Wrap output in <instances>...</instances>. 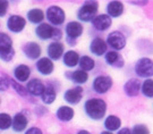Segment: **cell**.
<instances>
[{
  "label": "cell",
  "mask_w": 153,
  "mask_h": 134,
  "mask_svg": "<svg viewBox=\"0 0 153 134\" xmlns=\"http://www.w3.org/2000/svg\"><path fill=\"white\" fill-rule=\"evenodd\" d=\"M104 62L114 68H123L125 65V60L123 56L118 51L114 50L107 51V54L104 55Z\"/></svg>",
  "instance_id": "obj_21"
},
{
  "label": "cell",
  "mask_w": 153,
  "mask_h": 134,
  "mask_svg": "<svg viewBox=\"0 0 153 134\" xmlns=\"http://www.w3.org/2000/svg\"><path fill=\"white\" fill-rule=\"evenodd\" d=\"M44 88H45V84L40 78H31L26 82V85H25L28 95H32V97H40L42 95Z\"/></svg>",
  "instance_id": "obj_17"
},
{
  "label": "cell",
  "mask_w": 153,
  "mask_h": 134,
  "mask_svg": "<svg viewBox=\"0 0 153 134\" xmlns=\"http://www.w3.org/2000/svg\"><path fill=\"white\" fill-rule=\"evenodd\" d=\"M124 4L121 1H117V0H114V1H110L108 2V5L105 7V11H107V15L112 19V18H118L123 15L124 13Z\"/></svg>",
  "instance_id": "obj_22"
},
{
  "label": "cell",
  "mask_w": 153,
  "mask_h": 134,
  "mask_svg": "<svg viewBox=\"0 0 153 134\" xmlns=\"http://www.w3.org/2000/svg\"><path fill=\"white\" fill-rule=\"evenodd\" d=\"M9 81H10V86L16 91L17 93H18V95H21V97H23V98H26V97H27L28 93L24 85H22L21 83H18V82L15 81L14 78L9 77Z\"/></svg>",
  "instance_id": "obj_32"
},
{
  "label": "cell",
  "mask_w": 153,
  "mask_h": 134,
  "mask_svg": "<svg viewBox=\"0 0 153 134\" xmlns=\"http://www.w3.org/2000/svg\"><path fill=\"white\" fill-rule=\"evenodd\" d=\"M141 81L136 77H131L124 84V92L127 97H137L141 92Z\"/></svg>",
  "instance_id": "obj_20"
},
{
  "label": "cell",
  "mask_w": 153,
  "mask_h": 134,
  "mask_svg": "<svg viewBox=\"0 0 153 134\" xmlns=\"http://www.w3.org/2000/svg\"><path fill=\"white\" fill-rule=\"evenodd\" d=\"M65 54V45L58 41H51L47 47V55L48 58L52 62L60 60Z\"/></svg>",
  "instance_id": "obj_10"
},
{
  "label": "cell",
  "mask_w": 153,
  "mask_h": 134,
  "mask_svg": "<svg viewBox=\"0 0 153 134\" xmlns=\"http://www.w3.org/2000/svg\"><path fill=\"white\" fill-rule=\"evenodd\" d=\"M107 45L110 47L114 51H120L127 45V39L125 34H123L120 31H112L107 35Z\"/></svg>",
  "instance_id": "obj_7"
},
{
  "label": "cell",
  "mask_w": 153,
  "mask_h": 134,
  "mask_svg": "<svg viewBox=\"0 0 153 134\" xmlns=\"http://www.w3.org/2000/svg\"><path fill=\"white\" fill-rule=\"evenodd\" d=\"M114 85V81L109 75H98L92 82V89L98 95H104Z\"/></svg>",
  "instance_id": "obj_6"
},
{
  "label": "cell",
  "mask_w": 153,
  "mask_h": 134,
  "mask_svg": "<svg viewBox=\"0 0 153 134\" xmlns=\"http://www.w3.org/2000/svg\"><path fill=\"white\" fill-rule=\"evenodd\" d=\"M131 5H141V6H145L148 4V1H140V2H137V1H131Z\"/></svg>",
  "instance_id": "obj_39"
},
{
  "label": "cell",
  "mask_w": 153,
  "mask_h": 134,
  "mask_svg": "<svg viewBox=\"0 0 153 134\" xmlns=\"http://www.w3.org/2000/svg\"><path fill=\"white\" fill-rule=\"evenodd\" d=\"M84 112L93 121H101L107 112V102L101 98H90L84 102Z\"/></svg>",
  "instance_id": "obj_1"
},
{
  "label": "cell",
  "mask_w": 153,
  "mask_h": 134,
  "mask_svg": "<svg viewBox=\"0 0 153 134\" xmlns=\"http://www.w3.org/2000/svg\"><path fill=\"white\" fill-rule=\"evenodd\" d=\"M65 75L73 83L81 85V86H82V84H85L88 81V73L84 72L82 69H75L71 73H66Z\"/></svg>",
  "instance_id": "obj_23"
},
{
  "label": "cell",
  "mask_w": 153,
  "mask_h": 134,
  "mask_svg": "<svg viewBox=\"0 0 153 134\" xmlns=\"http://www.w3.org/2000/svg\"><path fill=\"white\" fill-rule=\"evenodd\" d=\"M92 26L99 32H103L107 31L108 28H110V26L112 25V19L110 18L107 14H100L93 18Z\"/></svg>",
  "instance_id": "obj_19"
},
{
  "label": "cell",
  "mask_w": 153,
  "mask_h": 134,
  "mask_svg": "<svg viewBox=\"0 0 153 134\" xmlns=\"http://www.w3.org/2000/svg\"><path fill=\"white\" fill-rule=\"evenodd\" d=\"M28 125V118L24 112H17L13 116L11 121V129L16 133H21L27 130Z\"/></svg>",
  "instance_id": "obj_16"
},
{
  "label": "cell",
  "mask_w": 153,
  "mask_h": 134,
  "mask_svg": "<svg viewBox=\"0 0 153 134\" xmlns=\"http://www.w3.org/2000/svg\"><path fill=\"white\" fill-rule=\"evenodd\" d=\"M10 88V81L7 75L0 76V92H5Z\"/></svg>",
  "instance_id": "obj_34"
},
{
  "label": "cell",
  "mask_w": 153,
  "mask_h": 134,
  "mask_svg": "<svg viewBox=\"0 0 153 134\" xmlns=\"http://www.w3.org/2000/svg\"><path fill=\"white\" fill-rule=\"evenodd\" d=\"M88 49H90L92 55H94V56L97 57H101V56H104L107 54L108 45H107L105 40H103L102 38H100V36H97V38L92 39V41L90 42Z\"/></svg>",
  "instance_id": "obj_14"
},
{
  "label": "cell",
  "mask_w": 153,
  "mask_h": 134,
  "mask_svg": "<svg viewBox=\"0 0 153 134\" xmlns=\"http://www.w3.org/2000/svg\"><path fill=\"white\" fill-rule=\"evenodd\" d=\"M83 93H84L83 86L76 85L64 92V100L69 105H78L83 99Z\"/></svg>",
  "instance_id": "obj_11"
},
{
  "label": "cell",
  "mask_w": 153,
  "mask_h": 134,
  "mask_svg": "<svg viewBox=\"0 0 153 134\" xmlns=\"http://www.w3.org/2000/svg\"><path fill=\"white\" fill-rule=\"evenodd\" d=\"M57 91L58 90L56 89L53 85H51L50 83L48 85H45L42 95H40V98H41V100H42V102H43L44 105L49 106V105H52L55 102L56 99H57Z\"/></svg>",
  "instance_id": "obj_24"
},
{
  "label": "cell",
  "mask_w": 153,
  "mask_h": 134,
  "mask_svg": "<svg viewBox=\"0 0 153 134\" xmlns=\"http://www.w3.org/2000/svg\"><path fill=\"white\" fill-rule=\"evenodd\" d=\"M24 56L30 60H38L42 55V47L35 41H27L22 47Z\"/></svg>",
  "instance_id": "obj_9"
},
{
  "label": "cell",
  "mask_w": 153,
  "mask_h": 134,
  "mask_svg": "<svg viewBox=\"0 0 153 134\" xmlns=\"http://www.w3.org/2000/svg\"><path fill=\"white\" fill-rule=\"evenodd\" d=\"M103 126L105 131L114 133L115 131H119L121 126V119L116 115H109L104 119Z\"/></svg>",
  "instance_id": "obj_28"
},
{
  "label": "cell",
  "mask_w": 153,
  "mask_h": 134,
  "mask_svg": "<svg viewBox=\"0 0 153 134\" xmlns=\"http://www.w3.org/2000/svg\"><path fill=\"white\" fill-rule=\"evenodd\" d=\"M75 116V110L71 108V106H60L57 110H56V117L58 118L60 122L64 123H68Z\"/></svg>",
  "instance_id": "obj_25"
},
{
  "label": "cell",
  "mask_w": 153,
  "mask_h": 134,
  "mask_svg": "<svg viewBox=\"0 0 153 134\" xmlns=\"http://www.w3.org/2000/svg\"><path fill=\"white\" fill-rule=\"evenodd\" d=\"M99 2L98 1H85L77 10V19L79 23L92 22L93 18L98 15Z\"/></svg>",
  "instance_id": "obj_3"
},
{
  "label": "cell",
  "mask_w": 153,
  "mask_h": 134,
  "mask_svg": "<svg viewBox=\"0 0 153 134\" xmlns=\"http://www.w3.org/2000/svg\"><path fill=\"white\" fill-rule=\"evenodd\" d=\"M14 41L9 34L0 32V60L4 63H10L15 57Z\"/></svg>",
  "instance_id": "obj_2"
},
{
  "label": "cell",
  "mask_w": 153,
  "mask_h": 134,
  "mask_svg": "<svg viewBox=\"0 0 153 134\" xmlns=\"http://www.w3.org/2000/svg\"><path fill=\"white\" fill-rule=\"evenodd\" d=\"M26 18L25 17L21 16V15H17V14H13L8 17L7 22H6V26L7 30L11 32V33H22L24 31V28L26 26Z\"/></svg>",
  "instance_id": "obj_8"
},
{
  "label": "cell",
  "mask_w": 153,
  "mask_h": 134,
  "mask_svg": "<svg viewBox=\"0 0 153 134\" xmlns=\"http://www.w3.org/2000/svg\"><path fill=\"white\" fill-rule=\"evenodd\" d=\"M0 105H1V98H0Z\"/></svg>",
  "instance_id": "obj_42"
},
{
  "label": "cell",
  "mask_w": 153,
  "mask_h": 134,
  "mask_svg": "<svg viewBox=\"0 0 153 134\" xmlns=\"http://www.w3.org/2000/svg\"><path fill=\"white\" fill-rule=\"evenodd\" d=\"M35 69L43 76H49L55 71V64L48 57H41L35 62Z\"/></svg>",
  "instance_id": "obj_13"
},
{
  "label": "cell",
  "mask_w": 153,
  "mask_h": 134,
  "mask_svg": "<svg viewBox=\"0 0 153 134\" xmlns=\"http://www.w3.org/2000/svg\"><path fill=\"white\" fill-rule=\"evenodd\" d=\"M53 30L55 28L51 26L48 23H41L34 30L35 36L41 41H48V40H52V34H53Z\"/></svg>",
  "instance_id": "obj_18"
},
{
  "label": "cell",
  "mask_w": 153,
  "mask_h": 134,
  "mask_svg": "<svg viewBox=\"0 0 153 134\" xmlns=\"http://www.w3.org/2000/svg\"><path fill=\"white\" fill-rule=\"evenodd\" d=\"M9 1L7 0H0V17H5L8 11Z\"/></svg>",
  "instance_id": "obj_35"
},
{
  "label": "cell",
  "mask_w": 153,
  "mask_h": 134,
  "mask_svg": "<svg viewBox=\"0 0 153 134\" xmlns=\"http://www.w3.org/2000/svg\"><path fill=\"white\" fill-rule=\"evenodd\" d=\"M137 76L143 78H151L153 76V60L149 57H141L134 66Z\"/></svg>",
  "instance_id": "obj_5"
},
{
  "label": "cell",
  "mask_w": 153,
  "mask_h": 134,
  "mask_svg": "<svg viewBox=\"0 0 153 134\" xmlns=\"http://www.w3.org/2000/svg\"><path fill=\"white\" fill-rule=\"evenodd\" d=\"M78 66H79V69L88 73L94 69V67H95V60L93 59L92 57L88 56V55H84V56L79 57Z\"/></svg>",
  "instance_id": "obj_29"
},
{
  "label": "cell",
  "mask_w": 153,
  "mask_h": 134,
  "mask_svg": "<svg viewBox=\"0 0 153 134\" xmlns=\"http://www.w3.org/2000/svg\"><path fill=\"white\" fill-rule=\"evenodd\" d=\"M24 134H43V132H42V130L40 129V127L32 126V127H30V129L26 130Z\"/></svg>",
  "instance_id": "obj_37"
},
{
  "label": "cell",
  "mask_w": 153,
  "mask_h": 134,
  "mask_svg": "<svg viewBox=\"0 0 153 134\" xmlns=\"http://www.w3.org/2000/svg\"><path fill=\"white\" fill-rule=\"evenodd\" d=\"M141 92L144 97L152 99L153 98V78H146L141 84Z\"/></svg>",
  "instance_id": "obj_30"
},
{
  "label": "cell",
  "mask_w": 153,
  "mask_h": 134,
  "mask_svg": "<svg viewBox=\"0 0 153 134\" xmlns=\"http://www.w3.org/2000/svg\"><path fill=\"white\" fill-rule=\"evenodd\" d=\"M31 67L26 65V64H19L15 66L14 71H13V75H14V80L17 81L18 83H25L30 80L31 76Z\"/></svg>",
  "instance_id": "obj_15"
},
{
  "label": "cell",
  "mask_w": 153,
  "mask_h": 134,
  "mask_svg": "<svg viewBox=\"0 0 153 134\" xmlns=\"http://www.w3.org/2000/svg\"><path fill=\"white\" fill-rule=\"evenodd\" d=\"M83 32H84V26H83L82 23L77 22V21H71V22H68L66 24V39L75 40L76 41V39L82 36Z\"/></svg>",
  "instance_id": "obj_12"
},
{
  "label": "cell",
  "mask_w": 153,
  "mask_h": 134,
  "mask_svg": "<svg viewBox=\"0 0 153 134\" xmlns=\"http://www.w3.org/2000/svg\"><path fill=\"white\" fill-rule=\"evenodd\" d=\"M11 117L7 112H0V131H7L11 129Z\"/></svg>",
  "instance_id": "obj_31"
},
{
  "label": "cell",
  "mask_w": 153,
  "mask_h": 134,
  "mask_svg": "<svg viewBox=\"0 0 153 134\" xmlns=\"http://www.w3.org/2000/svg\"><path fill=\"white\" fill-rule=\"evenodd\" d=\"M45 18L48 21V24H50L53 28L61 26L66 21V13L65 10L59 6L52 5L48 7V9L44 13Z\"/></svg>",
  "instance_id": "obj_4"
},
{
  "label": "cell",
  "mask_w": 153,
  "mask_h": 134,
  "mask_svg": "<svg viewBox=\"0 0 153 134\" xmlns=\"http://www.w3.org/2000/svg\"><path fill=\"white\" fill-rule=\"evenodd\" d=\"M61 39H62V32H61V30L58 28H55V30H53V34H52V40H53V41L60 42Z\"/></svg>",
  "instance_id": "obj_36"
},
{
  "label": "cell",
  "mask_w": 153,
  "mask_h": 134,
  "mask_svg": "<svg viewBox=\"0 0 153 134\" xmlns=\"http://www.w3.org/2000/svg\"><path fill=\"white\" fill-rule=\"evenodd\" d=\"M79 54L75 50H67L65 51L64 56H62V63L66 67L68 68H73V67H76L78 65L79 62Z\"/></svg>",
  "instance_id": "obj_27"
},
{
  "label": "cell",
  "mask_w": 153,
  "mask_h": 134,
  "mask_svg": "<svg viewBox=\"0 0 153 134\" xmlns=\"http://www.w3.org/2000/svg\"><path fill=\"white\" fill-rule=\"evenodd\" d=\"M76 134H91V133L88 131H86V130H79Z\"/></svg>",
  "instance_id": "obj_40"
},
{
  "label": "cell",
  "mask_w": 153,
  "mask_h": 134,
  "mask_svg": "<svg viewBox=\"0 0 153 134\" xmlns=\"http://www.w3.org/2000/svg\"><path fill=\"white\" fill-rule=\"evenodd\" d=\"M100 134H114V133H111V132H108V131H102Z\"/></svg>",
  "instance_id": "obj_41"
},
{
  "label": "cell",
  "mask_w": 153,
  "mask_h": 134,
  "mask_svg": "<svg viewBox=\"0 0 153 134\" xmlns=\"http://www.w3.org/2000/svg\"><path fill=\"white\" fill-rule=\"evenodd\" d=\"M44 18H45V15L41 8H32L26 13V22H30L31 24H34L36 26L39 24L43 23Z\"/></svg>",
  "instance_id": "obj_26"
},
{
  "label": "cell",
  "mask_w": 153,
  "mask_h": 134,
  "mask_svg": "<svg viewBox=\"0 0 153 134\" xmlns=\"http://www.w3.org/2000/svg\"><path fill=\"white\" fill-rule=\"evenodd\" d=\"M117 134H131V129H128V127H123V129H120L117 132Z\"/></svg>",
  "instance_id": "obj_38"
},
{
  "label": "cell",
  "mask_w": 153,
  "mask_h": 134,
  "mask_svg": "<svg viewBox=\"0 0 153 134\" xmlns=\"http://www.w3.org/2000/svg\"><path fill=\"white\" fill-rule=\"evenodd\" d=\"M131 134H150V130L145 124H136L131 129Z\"/></svg>",
  "instance_id": "obj_33"
}]
</instances>
